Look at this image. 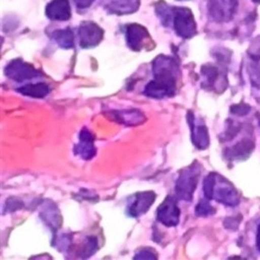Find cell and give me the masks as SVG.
<instances>
[{"label":"cell","mask_w":260,"mask_h":260,"mask_svg":"<svg viewBox=\"0 0 260 260\" xmlns=\"http://www.w3.org/2000/svg\"><path fill=\"white\" fill-rule=\"evenodd\" d=\"M173 20L178 36L189 39L196 35V21L189 8L175 7L173 9Z\"/></svg>","instance_id":"277c9868"},{"label":"cell","mask_w":260,"mask_h":260,"mask_svg":"<svg viewBox=\"0 0 260 260\" xmlns=\"http://www.w3.org/2000/svg\"><path fill=\"white\" fill-rule=\"evenodd\" d=\"M17 91L26 96L42 99L50 92V87L46 83H43V82L27 83V84H24L23 86L17 88Z\"/></svg>","instance_id":"e0dca14e"},{"label":"cell","mask_w":260,"mask_h":260,"mask_svg":"<svg viewBox=\"0 0 260 260\" xmlns=\"http://www.w3.org/2000/svg\"><path fill=\"white\" fill-rule=\"evenodd\" d=\"M199 175L200 169L197 162H193L191 166L181 171L176 182V194L178 198L186 201L192 199Z\"/></svg>","instance_id":"3957f363"},{"label":"cell","mask_w":260,"mask_h":260,"mask_svg":"<svg viewBox=\"0 0 260 260\" xmlns=\"http://www.w3.org/2000/svg\"><path fill=\"white\" fill-rule=\"evenodd\" d=\"M256 246L258 250L260 251V224L257 228V234H256Z\"/></svg>","instance_id":"83f0119b"},{"label":"cell","mask_w":260,"mask_h":260,"mask_svg":"<svg viewBox=\"0 0 260 260\" xmlns=\"http://www.w3.org/2000/svg\"><path fill=\"white\" fill-rule=\"evenodd\" d=\"M203 193L207 199H214L228 206H237L240 203V195L233 184L216 173L205 177Z\"/></svg>","instance_id":"7a4b0ae2"},{"label":"cell","mask_w":260,"mask_h":260,"mask_svg":"<svg viewBox=\"0 0 260 260\" xmlns=\"http://www.w3.org/2000/svg\"><path fill=\"white\" fill-rule=\"evenodd\" d=\"M195 213L198 216H207L214 213V208L206 200H200L195 207Z\"/></svg>","instance_id":"603a6c76"},{"label":"cell","mask_w":260,"mask_h":260,"mask_svg":"<svg viewBox=\"0 0 260 260\" xmlns=\"http://www.w3.org/2000/svg\"><path fill=\"white\" fill-rule=\"evenodd\" d=\"M6 75L17 81L22 82L40 76V72L30 64L23 62L21 59L12 60L5 68Z\"/></svg>","instance_id":"52a82bcc"},{"label":"cell","mask_w":260,"mask_h":260,"mask_svg":"<svg viewBox=\"0 0 260 260\" xmlns=\"http://www.w3.org/2000/svg\"><path fill=\"white\" fill-rule=\"evenodd\" d=\"M93 136L89 130L83 128L79 133V142L75 145V153L83 159H90L95 154Z\"/></svg>","instance_id":"7c38bea8"},{"label":"cell","mask_w":260,"mask_h":260,"mask_svg":"<svg viewBox=\"0 0 260 260\" xmlns=\"http://www.w3.org/2000/svg\"><path fill=\"white\" fill-rule=\"evenodd\" d=\"M201 72L204 77L203 82L208 86L213 85L218 78V70L214 66H203L201 69Z\"/></svg>","instance_id":"ffe728a7"},{"label":"cell","mask_w":260,"mask_h":260,"mask_svg":"<svg viewBox=\"0 0 260 260\" xmlns=\"http://www.w3.org/2000/svg\"><path fill=\"white\" fill-rule=\"evenodd\" d=\"M250 111V106L246 105V104H238V105H234L231 108V112L238 115V116H244L247 113H249Z\"/></svg>","instance_id":"d4e9b609"},{"label":"cell","mask_w":260,"mask_h":260,"mask_svg":"<svg viewBox=\"0 0 260 260\" xmlns=\"http://www.w3.org/2000/svg\"><path fill=\"white\" fill-rule=\"evenodd\" d=\"M104 8L114 14H129L139 7V0H103Z\"/></svg>","instance_id":"4fadbf2b"},{"label":"cell","mask_w":260,"mask_h":260,"mask_svg":"<svg viewBox=\"0 0 260 260\" xmlns=\"http://www.w3.org/2000/svg\"><path fill=\"white\" fill-rule=\"evenodd\" d=\"M156 219L166 226H175L180 220V208L177 198L168 196L156 210Z\"/></svg>","instance_id":"8992f818"},{"label":"cell","mask_w":260,"mask_h":260,"mask_svg":"<svg viewBox=\"0 0 260 260\" xmlns=\"http://www.w3.org/2000/svg\"><path fill=\"white\" fill-rule=\"evenodd\" d=\"M52 39L63 49H70L74 46V36L70 28L58 29L52 32Z\"/></svg>","instance_id":"d6986e66"},{"label":"cell","mask_w":260,"mask_h":260,"mask_svg":"<svg viewBox=\"0 0 260 260\" xmlns=\"http://www.w3.org/2000/svg\"><path fill=\"white\" fill-rule=\"evenodd\" d=\"M156 13L159 16V18L161 19V22L166 26H168L170 24L171 19L173 18V10H171L166 3L159 2L156 5Z\"/></svg>","instance_id":"44dd1931"},{"label":"cell","mask_w":260,"mask_h":260,"mask_svg":"<svg viewBox=\"0 0 260 260\" xmlns=\"http://www.w3.org/2000/svg\"><path fill=\"white\" fill-rule=\"evenodd\" d=\"M46 14L52 20H67L71 16L68 0H52L46 7Z\"/></svg>","instance_id":"5bb4252c"},{"label":"cell","mask_w":260,"mask_h":260,"mask_svg":"<svg viewBox=\"0 0 260 260\" xmlns=\"http://www.w3.org/2000/svg\"><path fill=\"white\" fill-rule=\"evenodd\" d=\"M69 244H70V238L66 235H63L60 238H58V240L56 242V245L60 251L66 250L67 247H69Z\"/></svg>","instance_id":"484cf974"},{"label":"cell","mask_w":260,"mask_h":260,"mask_svg":"<svg viewBox=\"0 0 260 260\" xmlns=\"http://www.w3.org/2000/svg\"><path fill=\"white\" fill-rule=\"evenodd\" d=\"M154 200L155 194L152 191L137 193L127 207V214L132 217H137L144 214L150 208Z\"/></svg>","instance_id":"9c48e42d"},{"label":"cell","mask_w":260,"mask_h":260,"mask_svg":"<svg viewBox=\"0 0 260 260\" xmlns=\"http://www.w3.org/2000/svg\"><path fill=\"white\" fill-rule=\"evenodd\" d=\"M113 119H115L120 124L125 125H137L142 123L145 118L143 114L138 110H123L112 112Z\"/></svg>","instance_id":"2e32d148"},{"label":"cell","mask_w":260,"mask_h":260,"mask_svg":"<svg viewBox=\"0 0 260 260\" xmlns=\"http://www.w3.org/2000/svg\"><path fill=\"white\" fill-rule=\"evenodd\" d=\"M98 249V241L94 237H88L85 242L83 243V246H82V252L80 253L81 257H83V254H84V257H87V256H90L91 254H93V252H95V250Z\"/></svg>","instance_id":"7402d4cb"},{"label":"cell","mask_w":260,"mask_h":260,"mask_svg":"<svg viewBox=\"0 0 260 260\" xmlns=\"http://www.w3.org/2000/svg\"><path fill=\"white\" fill-rule=\"evenodd\" d=\"M40 215L44 219L45 222L48 223L49 226H51L53 230H56L61 224V216L57 209V207L54 204H46L44 209L41 211Z\"/></svg>","instance_id":"ac0fdd59"},{"label":"cell","mask_w":260,"mask_h":260,"mask_svg":"<svg viewBox=\"0 0 260 260\" xmlns=\"http://www.w3.org/2000/svg\"><path fill=\"white\" fill-rule=\"evenodd\" d=\"M154 253L155 252H153L149 248H142L137 251L134 258L135 259H155L156 255Z\"/></svg>","instance_id":"cb8c5ba5"},{"label":"cell","mask_w":260,"mask_h":260,"mask_svg":"<svg viewBox=\"0 0 260 260\" xmlns=\"http://www.w3.org/2000/svg\"><path fill=\"white\" fill-rule=\"evenodd\" d=\"M252 1H254V2H256V3H260V0H252Z\"/></svg>","instance_id":"f1b7e54d"},{"label":"cell","mask_w":260,"mask_h":260,"mask_svg":"<svg viewBox=\"0 0 260 260\" xmlns=\"http://www.w3.org/2000/svg\"><path fill=\"white\" fill-rule=\"evenodd\" d=\"M93 1H94V0H74L76 6H77L79 9L87 8L88 6L91 5V3H92Z\"/></svg>","instance_id":"4316f807"},{"label":"cell","mask_w":260,"mask_h":260,"mask_svg":"<svg viewBox=\"0 0 260 260\" xmlns=\"http://www.w3.org/2000/svg\"><path fill=\"white\" fill-rule=\"evenodd\" d=\"M78 35L80 47L87 49L100 44L104 37V30L92 21H83L79 26Z\"/></svg>","instance_id":"ba28073f"},{"label":"cell","mask_w":260,"mask_h":260,"mask_svg":"<svg viewBox=\"0 0 260 260\" xmlns=\"http://www.w3.org/2000/svg\"><path fill=\"white\" fill-rule=\"evenodd\" d=\"M254 141L250 138H243L232 148L225 150L224 155L230 159H242L249 156L254 148Z\"/></svg>","instance_id":"9a60e30c"},{"label":"cell","mask_w":260,"mask_h":260,"mask_svg":"<svg viewBox=\"0 0 260 260\" xmlns=\"http://www.w3.org/2000/svg\"><path fill=\"white\" fill-rule=\"evenodd\" d=\"M238 7V0H209L208 13L217 22L230 21Z\"/></svg>","instance_id":"5b68a950"},{"label":"cell","mask_w":260,"mask_h":260,"mask_svg":"<svg viewBox=\"0 0 260 260\" xmlns=\"http://www.w3.org/2000/svg\"><path fill=\"white\" fill-rule=\"evenodd\" d=\"M149 39L147 29L141 24L132 23L126 28V41L128 47L133 51H140L145 47V41Z\"/></svg>","instance_id":"30bf717a"},{"label":"cell","mask_w":260,"mask_h":260,"mask_svg":"<svg viewBox=\"0 0 260 260\" xmlns=\"http://www.w3.org/2000/svg\"><path fill=\"white\" fill-rule=\"evenodd\" d=\"M188 122L191 127V138L193 144L199 149H205L209 144V135L206 126L200 122L197 123L193 115H188Z\"/></svg>","instance_id":"8fae6325"},{"label":"cell","mask_w":260,"mask_h":260,"mask_svg":"<svg viewBox=\"0 0 260 260\" xmlns=\"http://www.w3.org/2000/svg\"><path fill=\"white\" fill-rule=\"evenodd\" d=\"M154 79L144 88V94L153 99L172 96L176 91L178 66L168 56H157L152 66Z\"/></svg>","instance_id":"6da1fadb"}]
</instances>
